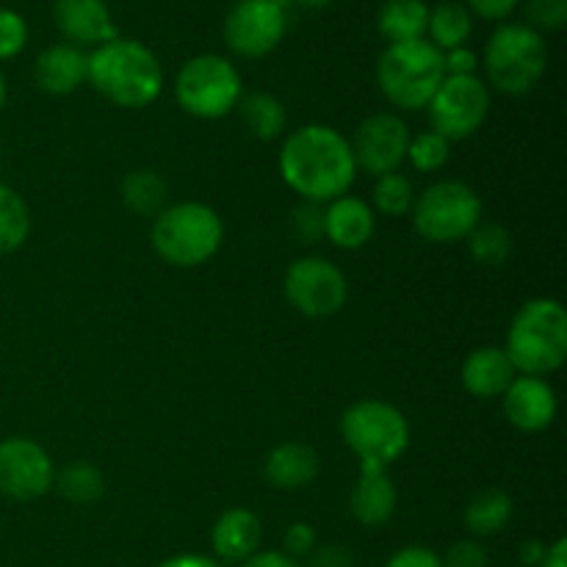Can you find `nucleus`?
I'll list each match as a JSON object with an SVG mask.
<instances>
[{"label":"nucleus","instance_id":"f257e3e1","mask_svg":"<svg viewBox=\"0 0 567 567\" xmlns=\"http://www.w3.org/2000/svg\"><path fill=\"white\" fill-rule=\"evenodd\" d=\"M280 175L293 194L310 203H332L358 177L352 144L330 125H302L288 133L280 147Z\"/></svg>","mask_w":567,"mask_h":567},{"label":"nucleus","instance_id":"f03ea898","mask_svg":"<svg viewBox=\"0 0 567 567\" xmlns=\"http://www.w3.org/2000/svg\"><path fill=\"white\" fill-rule=\"evenodd\" d=\"M86 81L120 109H147L164 92V66L147 44L116 37L89 53Z\"/></svg>","mask_w":567,"mask_h":567},{"label":"nucleus","instance_id":"7ed1b4c3","mask_svg":"<svg viewBox=\"0 0 567 567\" xmlns=\"http://www.w3.org/2000/svg\"><path fill=\"white\" fill-rule=\"evenodd\" d=\"M507 358L515 371L526 377H543L559 371L567 360V310L548 297L520 305L507 332Z\"/></svg>","mask_w":567,"mask_h":567},{"label":"nucleus","instance_id":"20e7f679","mask_svg":"<svg viewBox=\"0 0 567 567\" xmlns=\"http://www.w3.org/2000/svg\"><path fill=\"white\" fill-rule=\"evenodd\" d=\"M150 241L164 264L175 269H197L221 249L225 225L221 216L205 203L166 205L153 219Z\"/></svg>","mask_w":567,"mask_h":567},{"label":"nucleus","instance_id":"39448f33","mask_svg":"<svg viewBox=\"0 0 567 567\" xmlns=\"http://www.w3.org/2000/svg\"><path fill=\"white\" fill-rule=\"evenodd\" d=\"M443 78V53L426 39L388 44L377 61V86L402 111L426 109Z\"/></svg>","mask_w":567,"mask_h":567},{"label":"nucleus","instance_id":"423d86ee","mask_svg":"<svg viewBox=\"0 0 567 567\" xmlns=\"http://www.w3.org/2000/svg\"><path fill=\"white\" fill-rule=\"evenodd\" d=\"M485 75L496 92L520 97L543 81L548 66L546 39L529 25L509 22L493 31L485 48Z\"/></svg>","mask_w":567,"mask_h":567},{"label":"nucleus","instance_id":"0eeeda50","mask_svg":"<svg viewBox=\"0 0 567 567\" xmlns=\"http://www.w3.org/2000/svg\"><path fill=\"white\" fill-rule=\"evenodd\" d=\"M341 437L360 465L391 468L410 446V424L399 408L382 399H363L341 415Z\"/></svg>","mask_w":567,"mask_h":567},{"label":"nucleus","instance_id":"6e6552de","mask_svg":"<svg viewBox=\"0 0 567 567\" xmlns=\"http://www.w3.org/2000/svg\"><path fill=\"white\" fill-rule=\"evenodd\" d=\"M241 97V72L225 55H194L181 66L175 78L177 105L197 120H221L236 111Z\"/></svg>","mask_w":567,"mask_h":567},{"label":"nucleus","instance_id":"1a4fd4ad","mask_svg":"<svg viewBox=\"0 0 567 567\" xmlns=\"http://www.w3.org/2000/svg\"><path fill=\"white\" fill-rule=\"evenodd\" d=\"M413 225L424 241L454 244L465 241L482 221V199L468 183L437 181L415 194Z\"/></svg>","mask_w":567,"mask_h":567},{"label":"nucleus","instance_id":"9d476101","mask_svg":"<svg viewBox=\"0 0 567 567\" xmlns=\"http://www.w3.org/2000/svg\"><path fill=\"white\" fill-rule=\"evenodd\" d=\"M426 114L432 131L449 142H463L485 125L491 114V89L480 75H446L432 94Z\"/></svg>","mask_w":567,"mask_h":567},{"label":"nucleus","instance_id":"9b49d317","mask_svg":"<svg viewBox=\"0 0 567 567\" xmlns=\"http://www.w3.org/2000/svg\"><path fill=\"white\" fill-rule=\"evenodd\" d=\"M282 291L297 313L308 316V319H327L347 305L349 282L332 260L308 255L288 266Z\"/></svg>","mask_w":567,"mask_h":567},{"label":"nucleus","instance_id":"f8f14e48","mask_svg":"<svg viewBox=\"0 0 567 567\" xmlns=\"http://www.w3.org/2000/svg\"><path fill=\"white\" fill-rule=\"evenodd\" d=\"M288 31V9L271 0H238L225 17V44L241 59H266Z\"/></svg>","mask_w":567,"mask_h":567},{"label":"nucleus","instance_id":"ddd939ff","mask_svg":"<svg viewBox=\"0 0 567 567\" xmlns=\"http://www.w3.org/2000/svg\"><path fill=\"white\" fill-rule=\"evenodd\" d=\"M410 127L402 116L391 114V111H380L363 120L354 131L352 155L358 169L369 172V175L382 177L399 172V166L408 161L410 147Z\"/></svg>","mask_w":567,"mask_h":567},{"label":"nucleus","instance_id":"4468645a","mask_svg":"<svg viewBox=\"0 0 567 567\" xmlns=\"http://www.w3.org/2000/svg\"><path fill=\"white\" fill-rule=\"evenodd\" d=\"M55 465L31 437L0 441V493L14 502H33L53 487Z\"/></svg>","mask_w":567,"mask_h":567},{"label":"nucleus","instance_id":"2eb2a0df","mask_svg":"<svg viewBox=\"0 0 567 567\" xmlns=\"http://www.w3.org/2000/svg\"><path fill=\"white\" fill-rule=\"evenodd\" d=\"M504 415L520 432H546L557 421V393L543 377L518 374L502 396Z\"/></svg>","mask_w":567,"mask_h":567},{"label":"nucleus","instance_id":"dca6fc26","mask_svg":"<svg viewBox=\"0 0 567 567\" xmlns=\"http://www.w3.org/2000/svg\"><path fill=\"white\" fill-rule=\"evenodd\" d=\"M53 20L66 44L75 48H100L120 37L114 17L105 0H55Z\"/></svg>","mask_w":567,"mask_h":567},{"label":"nucleus","instance_id":"f3484780","mask_svg":"<svg viewBox=\"0 0 567 567\" xmlns=\"http://www.w3.org/2000/svg\"><path fill=\"white\" fill-rule=\"evenodd\" d=\"M374 230L377 214L363 197L343 194L324 205V238L338 249H363Z\"/></svg>","mask_w":567,"mask_h":567},{"label":"nucleus","instance_id":"a211bd4d","mask_svg":"<svg viewBox=\"0 0 567 567\" xmlns=\"http://www.w3.org/2000/svg\"><path fill=\"white\" fill-rule=\"evenodd\" d=\"M396 485L388 476V468H374V465H360V476L349 496V509H352L354 520L360 526H377L388 524L396 513Z\"/></svg>","mask_w":567,"mask_h":567},{"label":"nucleus","instance_id":"6ab92c4d","mask_svg":"<svg viewBox=\"0 0 567 567\" xmlns=\"http://www.w3.org/2000/svg\"><path fill=\"white\" fill-rule=\"evenodd\" d=\"M86 70H89V53H83L75 44H50L39 53L37 64H33V78H37V86L42 92L55 94V97H64L81 89V83H86Z\"/></svg>","mask_w":567,"mask_h":567},{"label":"nucleus","instance_id":"aec40b11","mask_svg":"<svg viewBox=\"0 0 567 567\" xmlns=\"http://www.w3.org/2000/svg\"><path fill=\"white\" fill-rule=\"evenodd\" d=\"M260 540H264V524L258 515L247 507H233L219 515V520L210 529V546L214 554L225 563H238L252 557L260 551Z\"/></svg>","mask_w":567,"mask_h":567},{"label":"nucleus","instance_id":"412c9836","mask_svg":"<svg viewBox=\"0 0 567 567\" xmlns=\"http://www.w3.org/2000/svg\"><path fill=\"white\" fill-rule=\"evenodd\" d=\"M463 388L476 399H502L518 377L513 360L502 347H480L465 358Z\"/></svg>","mask_w":567,"mask_h":567},{"label":"nucleus","instance_id":"4be33fe9","mask_svg":"<svg viewBox=\"0 0 567 567\" xmlns=\"http://www.w3.org/2000/svg\"><path fill=\"white\" fill-rule=\"evenodd\" d=\"M321 471V460L313 446L299 441L280 443L269 452L264 463L266 482L277 491H302V487L313 485L316 476Z\"/></svg>","mask_w":567,"mask_h":567},{"label":"nucleus","instance_id":"5701e85b","mask_svg":"<svg viewBox=\"0 0 567 567\" xmlns=\"http://www.w3.org/2000/svg\"><path fill=\"white\" fill-rule=\"evenodd\" d=\"M430 6L424 0H385L377 14V28L391 44L426 39Z\"/></svg>","mask_w":567,"mask_h":567},{"label":"nucleus","instance_id":"b1692460","mask_svg":"<svg viewBox=\"0 0 567 567\" xmlns=\"http://www.w3.org/2000/svg\"><path fill=\"white\" fill-rule=\"evenodd\" d=\"M238 116H241L244 131L258 142H275L286 133L288 111L275 94L269 92H252L247 97L238 100Z\"/></svg>","mask_w":567,"mask_h":567},{"label":"nucleus","instance_id":"393cba45","mask_svg":"<svg viewBox=\"0 0 567 567\" xmlns=\"http://www.w3.org/2000/svg\"><path fill=\"white\" fill-rule=\"evenodd\" d=\"M513 513V498L504 491L491 487V491L476 493L468 502V507H465V529L474 537H480V540L482 537H493L507 529Z\"/></svg>","mask_w":567,"mask_h":567},{"label":"nucleus","instance_id":"a878e982","mask_svg":"<svg viewBox=\"0 0 567 567\" xmlns=\"http://www.w3.org/2000/svg\"><path fill=\"white\" fill-rule=\"evenodd\" d=\"M474 31V14L463 3H437L430 9V25H426V42L435 44L441 53L463 48Z\"/></svg>","mask_w":567,"mask_h":567},{"label":"nucleus","instance_id":"bb28decb","mask_svg":"<svg viewBox=\"0 0 567 567\" xmlns=\"http://www.w3.org/2000/svg\"><path fill=\"white\" fill-rule=\"evenodd\" d=\"M122 203L133 210L136 216H158L166 208L169 199V186L164 177L153 169H136L125 175L120 186Z\"/></svg>","mask_w":567,"mask_h":567},{"label":"nucleus","instance_id":"cd10ccee","mask_svg":"<svg viewBox=\"0 0 567 567\" xmlns=\"http://www.w3.org/2000/svg\"><path fill=\"white\" fill-rule=\"evenodd\" d=\"M31 236V210L11 186L0 183V255H11Z\"/></svg>","mask_w":567,"mask_h":567},{"label":"nucleus","instance_id":"c85d7f7f","mask_svg":"<svg viewBox=\"0 0 567 567\" xmlns=\"http://www.w3.org/2000/svg\"><path fill=\"white\" fill-rule=\"evenodd\" d=\"M55 487L72 504H94L105 493V476L92 463H70L55 474Z\"/></svg>","mask_w":567,"mask_h":567},{"label":"nucleus","instance_id":"c756f323","mask_svg":"<svg viewBox=\"0 0 567 567\" xmlns=\"http://www.w3.org/2000/svg\"><path fill=\"white\" fill-rule=\"evenodd\" d=\"M468 252L474 258V264L487 266V269H496L504 266L513 255V236H509L507 227L496 225V221H480L474 230L468 233Z\"/></svg>","mask_w":567,"mask_h":567},{"label":"nucleus","instance_id":"7c9ffc66","mask_svg":"<svg viewBox=\"0 0 567 567\" xmlns=\"http://www.w3.org/2000/svg\"><path fill=\"white\" fill-rule=\"evenodd\" d=\"M415 205V188L410 177L391 172V175L377 177L374 192H371V208L385 216H408Z\"/></svg>","mask_w":567,"mask_h":567},{"label":"nucleus","instance_id":"2f4dec72","mask_svg":"<svg viewBox=\"0 0 567 567\" xmlns=\"http://www.w3.org/2000/svg\"><path fill=\"white\" fill-rule=\"evenodd\" d=\"M449 158H452V142L437 131H432V127L410 136L408 161L413 164L415 172H424V175L441 172L449 164Z\"/></svg>","mask_w":567,"mask_h":567},{"label":"nucleus","instance_id":"473e14b6","mask_svg":"<svg viewBox=\"0 0 567 567\" xmlns=\"http://www.w3.org/2000/svg\"><path fill=\"white\" fill-rule=\"evenodd\" d=\"M291 233L299 244H319L324 238V205L299 199L291 210Z\"/></svg>","mask_w":567,"mask_h":567},{"label":"nucleus","instance_id":"72a5a7b5","mask_svg":"<svg viewBox=\"0 0 567 567\" xmlns=\"http://www.w3.org/2000/svg\"><path fill=\"white\" fill-rule=\"evenodd\" d=\"M28 44V22L20 11L0 9V61L20 55Z\"/></svg>","mask_w":567,"mask_h":567},{"label":"nucleus","instance_id":"f704fd0d","mask_svg":"<svg viewBox=\"0 0 567 567\" xmlns=\"http://www.w3.org/2000/svg\"><path fill=\"white\" fill-rule=\"evenodd\" d=\"M526 17H529V28H535L540 37L559 31L567 22V0H529Z\"/></svg>","mask_w":567,"mask_h":567},{"label":"nucleus","instance_id":"c9c22d12","mask_svg":"<svg viewBox=\"0 0 567 567\" xmlns=\"http://www.w3.org/2000/svg\"><path fill=\"white\" fill-rule=\"evenodd\" d=\"M443 567H491V554L480 540H457L441 557Z\"/></svg>","mask_w":567,"mask_h":567},{"label":"nucleus","instance_id":"e433bc0d","mask_svg":"<svg viewBox=\"0 0 567 567\" xmlns=\"http://www.w3.org/2000/svg\"><path fill=\"white\" fill-rule=\"evenodd\" d=\"M319 546V537H316V529L305 520H297L286 529V537H282V554H288L291 559H305L310 557V551Z\"/></svg>","mask_w":567,"mask_h":567},{"label":"nucleus","instance_id":"4c0bfd02","mask_svg":"<svg viewBox=\"0 0 567 567\" xmlns=\"http://www.w3.org/2000/svg\"><path fill=\"white\" fill-rule=\"evenodd\" d=\"M385 567H443V565H441V557H437L432 548L408 546V548H399V551L388 559Z\"/></svg>","mask_w":567,"mask_h":567},{"label":"nucleus","instance_id":"58836bf2","mask_svg":"<svg viewBox=\"0 0 567 567\" xmlns=\"http://www.w3.org/2000/svg\"><path fill=\"white\" fill-rule=\"evenodd\" d=\"M308 567H354V554L347 546H316L308 557Z\"/></svg>","mask_w":567,"mask_h":567},{"label":"nucleus","instance_id":"ea45409f","mask_svg":"<svg viewBox=\"0 0 567 567\" xmlns=\"http://www.w3.org/2000/svg\"><path fill=\"white\" fill-rule=\"evenodd\" d=\"M476 70H480V59L468 44L443 53V72L446 75H476Z\"/></svg>","mask_w":567,"mask_h":567},{"label":"nucleus","instance_id":"a19ab883","mask_svg":"<svg viewBox=\"0 0 567 567\" xmlns=\"http://www.w3.org/2000/svg\"><path fill=\"white\" fill-rule=\"evenodd\" d=\"M518 6L520 0H468L465 9H468L471 14L482 17V20H507Z\"/></svg>","mask_w":567,"mask_h":567},{"label":"nucleus","instance_id":"79ce46f5","mask_svg":"<svg viewBox=\"0 0 567 567\" xmlns=\"http://www.w3.org/2000/svg\"><path fill=\"white\" fill-rule=\"evenodd\" d=\"M241 567H302L282 551H255L252 557L244 559Z\"/></svg>","mask_w":567,"mask_h":567},{"label":"nucleus","instance_id":"37998d69","mask_svg":"<svg viewBox=\"0 0 567 567\" xmlns=\"http://www.w3.org/2000/svg\"><path fill=\"white\" fill-rule=\"evenodd\" d=\"M548 546L540 540H524L518 546V563L520 567H540L543 557H546Z\"/></svg>","mask_w":567,"mask_h":567},{"label":"nucleus","instance_id":"c03bdc74","mask_svg":"<svg viewBox=\"0 0 567 567\" xmlns=\"http://www.w3.org/2000/svg\"><path fill=\"white\" fill-rule=\"evenodd\" d=\"M158 567H221L214 557H203V554H177V557L164 559Z\"/></svg>","mask_w":567,"mask_h":567},{"label":"nucleus","instance_id":"a18cd8bd","mask_svg":"<svg viewBox=\"0 0 567 567\" xmlns=\"http://www.w3.org/2000/svg\"><path fill=\"white\" fill-rule=\"evenodd\" d=\"M540 567H567V540L565 537H559L557 543H551V546H548Z\"/></svg>","mask_w":567,"mask_h":567},{"label":"nucleus","instance_id":"49530a36","mask_svg":"<svg viewBox=\"0 0 567 567\" xmlns=\"http://www.w3.org/2000/svg\"><path fill=\"white\" fill-rule=\"evenodd\" d=\"M293 3L305 6V9H327V6H330L332 0H293Z\"/></svg>","mask_w":567,"mask_h":567},{"label":"nucleus","instance_id":"de8ad7c7","mask_svg":"<svg viewBox=\"0 0 567 567\" xmlns=\"http://www.w3.org/2000/svg\"><path fill=\"white\" fill-rule=\"evenodd\" d=\"M3 105H6V78L3 72H0V111H3Z\"/></svg>","mask_w":567,"mask_h":567},{"label":"nucleus","instance_id":"09e8293b","mask_svg":"<svg viewBox=\"0 0 567 567\" xmlns=\"http://www.w3.org/2000/svg\"><path fill=\"white\" fill-rule=\"evenodd\" d=\"M271 3H280V6H286V9H288V6H291L293 0H271Z\"/></svg>","mask_w":567,"mask_h":567},{"label":"nucleus","instance_id":"8fccbe9b","mask_svg":"<svg viewBox=\"0 0 567 567\" xmlns=\"http://www.w3.org/2000/svg\"><path fill=\"white\" fill-rule=\"evenodd\" d=\"M518 567H520V565H518Z\"/></svg>","mask_w":567,"mask_h":567}]
</instances>
